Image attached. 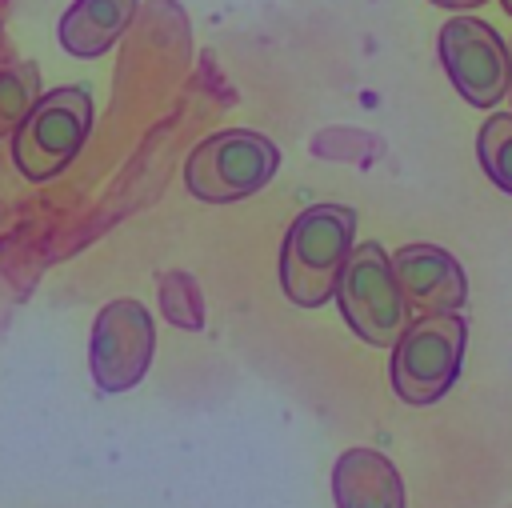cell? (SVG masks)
I'll return each mask as SVG.
<instances>
[{"label": "cell", "instance_id": "6da1fadb", "mask_svg": "<svg viewBox=\"0 0 512 508\" xmlns=\"http://www.w3.org/2000/svg\"><path fill=\"white\" fill-rule=\"evenodd\" d=\"M352 236L356 212L348 204H312L288 224L280 244V288L296 308H320L336 296Z\"/></svg>", "mask_w": 512, "mask_h": 508}, {"label": "cell", "instance_id": "7a4b0ae2", "mask_svg": "<svg viewBox=\"0 0 512 508\" xmlns=\"http://www.w3.org/2000/svg\"><path fill=\"white\" fill-rule=\"evenodd\" d=\"M464 348H468V324L460 312H432L408 320L388 360L392 392L416 408L436 404L460 380Z\"/></svg>", "mask_w": 512, "mask_h": 508}, {"label": "cell", "instance_id": "3957f363", "mask_svg": "<svg viewBox=\"0 0 512 508\" xmlns=\"http://www.w3.org/2000/svg\"><path fill=\"white\" fill-rule=\"evenodd\" d=\"M336 304L344 324L372 348H392L412 320L392 272V256L376 240L352 244L344 272L336 280Z\"/></svg>", "mask_w": 512, "mask_h": 508}, {"label": "cell", "instance_id": "277c9868", "mask_svg": "<svg viewBox=\"0 0 512 508\" xmlns=\"http://www.w3.org/2000/svg\"><path fill=\"white\" fill-rule=\"evenodd\" d=\"M280 168V148L252 132V128H224L216 136H204L188 164L184 184L204 204H236L260 192Z\"/></svg>", "mask_w": 512, "mask_h": 508}, {"label": "cell", "instance_id": "5b68a950", "mask_svg": "<svg viewBox=\"0 0 512 508\" xmlns=\"http://www.w3.org/2000/svg\"><path fill=\"white\" fill-rule=\"evenodd\" d=\"M92 132V92L80 84L40 92L32 112L12 132V160L28 180L64 172Z\"/></svg>", "mask_w": 512, "mask_h": 508}, {"label": "cell", "instance_id": "8992f818", "mask_svg": "<svg viewBox=\"0 0 512 508\" xmlns=\"http://www.w3.org/2000/svg\"><path fill=\"white\" fill-rule=\"evenodd\" d=\"M440 64L452 80V88L472 108H496L512 88V48L504 36L476 16H452L444 20L436 36Z\"/></svg>", "mask_w": 512, "mask_h": 508}, {"label": "cell", "instance_id": "52a82bcc", "mask_svg": "<svg viewBox=\"0 0 512 508\" xmlns=\"http://www.w3.org/2000/svg\"><path fill=\"white\" fill-rule=\"evenodd\" d=\"M156 352V324L140 300H112L96 312L88 340V372L92 384L108 396L128 392L144 380Z\"/></svg>", "mask_w": 512, "mask_h": 508}, {"label": "cell", "instance_id": "ba28073f", "mask_svg": "<svg viewBox=\"0 0 512 508\" xmlns=\"http://www.w3.org/2000/svg\"><path fill=\"white\" fill-rule=\"evenodd\" d=\"M396 284L408 300V312H460L468 300V276L460 260L440 244H404L392 252Z\"/></svg>", "mask_w": 512, "mask_h": 508}, {"label": "cell", "instance_id": "9c48e42d", "mask_svg": "<svg viewBox=\"0 0 512 508\" xmlns=\"http://www.w3.org/2000/svg\"><path fill=\"white\" fill-rule=\"evenodd\" d=\"M336 508H404V480L396 464L376 448H348L332 464Z\"/></svg>", "mask_w": 512, "mask_h": 508}, {"label": "cell", "instance_id": "30bf717a", "mask_svg": "<svg viewBox=\"0 0 512 508\" xmlns=\"http://www.w3.org/2000/svg\"><path fill=\"white\" fill-rule=\"evenodd\" d=\"M132 16H136V0H72L60 16L56 36L64 52L80 60H96L124 36Z\"/></svg>", "mask_w": 512, "mask_h": 508}, {"label": "cell", "instance_id": "8fae6325", "mask_svg": "<svg viewBox=\"0 0 512 508\" xmlns=\"http://www.w3.org/2000/svg\"><path fill=\"white\" fill-rule=\"evenodd\" d=\"M476 156H480L484 176H488L500 192L512 196V112H492V116L480 124Z\"/></svg>", "mask_w": 512, "mask_h": 508}, {"label": "cell", "instance_id": "7c38bea8", "mask_svg": "<svg viewBox=\"0 0 512 508\" xmlns=\"http://www.w3.org/2000/svg\"><path fill=\"white\" fill-rule=\"evenodd\" d=\"M36 100H40V68L36 64L24 60V64L0 68V136L16 132Z\"/></svg>", "mask_w": 512, "mask_h": 508}, {"label": "cell", "instance_id": "4fadbf2b", "mask_svg": "<svg viewBox=\"0 0 512 508\" xmlns=\"http://www.w3.org/2000/svg\"><path fill=\"white\" fill-rule=\"evenodd\" d=\"M160 308L176 328H200L204 324V304H200V288L188 272H168L160 276Z\"/></svg>", "mask_w": 512, "mask_h": 508}, {"label": "cell", "instance_id": "5bb4252c", "mask_svg": "<svg viewBox=\"0 0 512 508\" xmlns=\"http://www.w3.org/2000/svg\"><path fill=\"white\" fill-rule=\"evenodd\" d=\"M432 4H440V8H480L484 0H432Z\"/></svg>", "mask_w": 512, "mask_h": 508}, {"label": "cell", "instance_id": "9a60e30c", "mask_svg": "<svg viewBox=\"0 0 512 508\" xmlns=\"http://www.w3.org/2000/svg\"><path fill=\"white\" fill-rule=\"evenodd\" d=\"M500 4H504V12H508V16H512V0H500Z\"/></svg>", "mask_w": 512, "mask_h": 508}, {"label": "cell", "instance_id": "2e32d148", "mask_svg": "<svg viewBox=\"0 0 512 508\" xmlns=\"http://www.w3.org/2000/svg\"><path fill=\"white\" fill-rule=\"evenodd\" d=\"M508 96H512V88H508Z\"/></svg>", "mask_w": 512, "mask_h": 508}]
</instances>
